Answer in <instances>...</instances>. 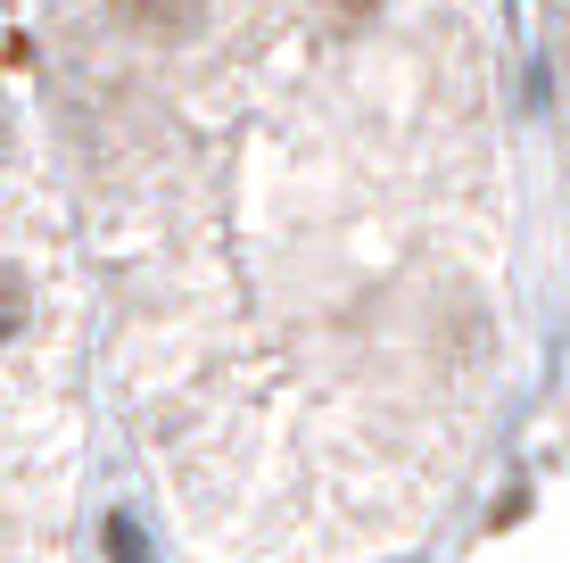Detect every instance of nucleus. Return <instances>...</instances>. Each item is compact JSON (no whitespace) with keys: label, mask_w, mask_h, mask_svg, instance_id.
I'll return each instance as SVG.
<instances>
[{"label":"nucleus","mask_w":570,"mask_h":563,"mask_svg":"<svg viewBox=\"0 0 570 563\" xmlns=\"http://www.w3.org/2000/svg\"><path fill=\"white\" fill-rule=\"evenodd\" d=\"M108 547H116V563H141V538H132V522H108Z\"/></svg>","instance_id":"2"},{"label":"nucleus","mask_w":570,"mask_h":563,"mask_svg":"<svg viewBox=\"0 0 570 563\" xmlns=\"http://www.w3.org/2000/svg\"><path fill=\"white\" fill-rule=\"evenodd\" d=\"M108 9L125 17L132 33H190V26H199V9H207V0H108Z\"/></svg>","instance_id":"1"}]
</instances>
